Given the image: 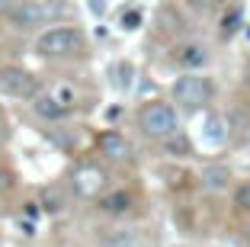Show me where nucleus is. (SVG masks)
Segmentation results:
<instances>
[{
  "mask_svg": "<svg viewBox=\"0 0 250 247\" xmlns=\"http://www.w3.org/2000/svg\"><path fill=\"white\" fill-rule=\"evenodd\" d=\"M177 61L186 67V71H202V67L208 65V48L199 45V42H189V45H183V48L177 51Z\"/></svg>",
  "mask_w": 250,
  "mask_h": 247,
  "instance_id": "1a4fd4ad",
  "label": "nucleus"
},
{
  "mask_svg": "<svg viewBox=\"0 0 250 247\" xmlns=\"http://www.w3.org/2000/svg\"><path fill=\"white\" fill-rule=\"evenodd\" d=\"M90 10L103 16V13H106V0H90Z\"/></svg>",
  "mask_w": 250,
  "mask_h": 247,
  "instance_id": "6ab92c4d",
  "label": "nucleus"
},
{
  "mask_svg": "<svg viewBox=\"0 0 250 247\" xmlns=\"http://www.w3.org/2000/svg\"><path fill=\"white\" fill-rule=\"evenodd\" d=\"M173 100L186 109H199V106H206V103L212 100V84H208V77H202V74L186 71L183 77L173 80Z\"/></svg>",
  "mask_w": 250,
  "mask_h": 247,
  "instance_id": "7ed1b4c3",
  "label": "nucleus"
},
{
  "mask_svg": "<svg viewBox=\"0 0 250 247\" xmlns=\"http://www.w3.org/2000/svg\"><path fill=\"white\" fill-rule=\"evenodd\" d=\"M0 93L13 96V100H36L39 96V80L32 71L16 65H3L0 67Z\"/></svg>",
  "mask_w": 250,
  "mask_h": 247,
  "instance_id": "20e7f679",
  "label": "nucleus"
},
{
  "mask_svg": "<svg viewBox=\"0 0 250 247\" xmlns=\"http://www.w3.org/2000/svg\"><path fill=\"white\" fill-rule=\"evenodd\" d=\"M3 189H10V174L7 170H0V193H3Z\"/></svg>",
  "mask_w": 250,
  "mask_h": 247,
  "instance_id": "aec40b11",
  "label": "nucleus"
},
{
  "mask_svg": "<svg viewBox=\"0 0 250 247\" xmlns=\"http://www.w3.org/2000/svg\"><path fill=\"white\" fill-rule=\"evenodd\" d=\"M234 205L241 212H250V180H244L241 186L234 189Z\"/></svg>",
  "mask_w": 250,
  "mask_h": 247,
  "instance_id": "2eb2a0df",
  "label": "nucleus"
},
{
  "mask_svg": "<svg viewBox=\"0 0 250 247\" xmlns=\"http://www.w3.org/2000/svg\"><path fill=\"white\" fill-rule=\"evenodd\" d=\"M119 74H122V77H119V87H128V84H132V65L122 61V65H119Z\"/></svg>",
  "mask_w": 250,
  "mask_h": 247,
  "instance_id": "a211bd4d",
  "label": "nucleus"
},
{
  "mask_svg": "<svg viewBox=\"0 0 250 247\" xmlns=\"http://www.w3.org/2000/svg\"><path fill=\"white\" fill-rule=\"evenodd\" d=\"M225 141H228V125H225V119H221L218 112H208V116L202 119V125H199V145L206 148V151H218Z\"/></svg>",
  "mask_w": 250,
  "mask_h": 247,
  "instance_id": "423d86ee",
  "label": "nucleus"
},
{
  "mask_svg": "<svg viewBox=\"0 0 250 247\" xmlns=\"http://www.w3.org/2000/svg\"><path fill=\"white\" fill-rule=\"evenodd\" d=\"M100 209L109 212V215H122V212L132 209V193H125V189H116V193H109V196L100 199Z\"/></svg>",
  "mask_w": 250,
  "mask_h": 247,
  "instance_id": "f8f14e48",
  "label": "nucleus"
},
{
  "mask_svg": "<svg viewBox=\"0 0 250 247\" xmlns=\"http://www.w3.org/2000/svg\"><path fill=\"white\" fill-rule=\"evenodd\" d=\"M52 96H55L58 103H64L67 109H71V103H74V90H71V87H55V90H52Z\"/></svg>",
  "mask_w": 250,
  "mask_h": 247,
  "instance_id": "dca6fc26",
  "label": "nucleus"
},
{
  "mask_svg": "<svg viewBox=\"0 0 250 247\" xmlns=\"http://www.w3.org/2000/svg\"><path fill=\"white\" fill-rule=\"evenodd\" d=\"M103 183H106V174L100 167H81L77 174H74V186H77L81 196H93V193H100Z\"/></svg>",
  "mask_w": 250,
  "mask_h": 247,
  "instance_id": "6e6552de",
  "label": "nucleus"
},
{
  "mask_svg": "<svg viewBox=\"0 0 250 247\" xmlns=\"http://www.w3.org/2000/svg\"><path fill=\"white\" fill-rule=\"evenodd\" d=\"M10 10V0H0V13H7Z\"/></svg>",
  "mask_w": 250,
  "mask_h": 247,
  "instance_id": "5701e85b",
  "label": "nucleus"
},
{
  "mask_svg": "<svg viewBox=\"0 0 250 247\" xmlns=\"http://www.w3.org/2000/svg\"><path fill=\"white\" fill-rule=\"evenodd\" d=\"M138 125H141V132H145L147 138H173L180 132V119H177V109L170 106V103H161V100H154V103H147L145 109L138 112Z\"/></svg>",
  "mask_w": 250,
  "mask_h": 247,
  "instance_id": "f03ea898",
  "label": "nucleus"
},
{
  "mask_svg": "<svg viewBox=\"0 0 250 247\" xmlns=\"http://www.w3.org/2000/svg\"><path fill=\"white\" fill-rule=\"evenodd\" d=\"M103 247H135V244H125V241H112V244H103Z\"/></svg>",
  "mask_w": 250,
  "mask_h": 247,
  "instance_id": "4be33fe9",
  "label": "nucleus"
},
{
  "mask_svg": "<svg viewBox=\"0 0 250 247\" xmlns=\"http://www.w3.org/2000/svg\"><path fill=\"white\" fill-rule=\"evenodd\" d=\"M32 109H36V116L39 119H64L67 116V106L64 103H58L52 93H42V96H36V103H32Z\"/></svg>",
  "mask_w": 250,
  "mask_h": 247,
  "instance_id": "9b49d317",
  "label": "nucleus"
},
{
  "mask_svg": "<svg viewBox=\"0 0 250 247\" xmlns=\"http://www.w3.org/2000/svg\"><path fill=\"white\" fill-rule=\"evenodd\" d=\"M241 16H244V13H241L237 7L231 10V13H225V20H221V32H225V36H234V32L241 29Z\"/></svg>",
  "mask_w": 250,
  "mask_h": 247,
  "instance_id": "4468645a",
  "label": "nucleus"
},
{
  "mask_svg": "<svg viewBox=\"0 0 250 247\" xmlns=\"http://www.w3.org/2000/svg\"><path fill=\"white\" fill-rule=\"evenodd\" d=\"M36 51L42 58H71L83 51V32L77 26H55L36 39Z\"/></svg>",
  "mask_w": 250,
  "mask_h": 247,
  "instance_id": "f257e3e1",
  "label": "nucleus"
},
{
  "mask_svg": "<svg viewBox=\"0 0 250 247\" xmlns=\"http://www.w3.org/2000/svg\"><path fill=\"white\" fill-rule=\"evenodd\" d=\"M192 3H196V7H215V3H221V0H192Z\"/></svg>",
  "mask_w": 250,
  "mask_h": 247,
  "instance_id": "412c9836",
  "label": "nucleus"
},
{
  "mask_svg": "<svg viewBox=\"0 0 250 247\" xmlns=\"http://www.w3.org/2000/svg\"><path fill=\"white\" fill-rule=\"evenodd\" d=\"M7 20L13 29H36V26L48 22V7L39 0H16V3H10Z\"/></svg>",
  "mask_w": 250,
  "mask_h": 247,
  "instance_id": "39448f33",
  "label": "nucleus"
},
{
  "mask_svg": "<svg viewBox=\"0 0 250 247\" xmlns=\"http://www.w3.org/2000/svg\"><path fill=\"white\" fill-rule=\"evenodd\" d=\"M141 10L138 7H128V10H122L119 13V29H125V32H135V29H141Z\"/></svg>",
  "mask_w": 250,
  "mask_h": 247,
  "instance_id": "ddd939ff",
  "label": "nucleus"
},
{
  "mask_svg": "<svg viewBox=\"0 0 250 247\" xmlns=\"http://www.w3.org/2000/svg\"><path fill=\"white\" fill-rule=\"evenodd\" d=\"M61 202H64V199H61L55 189H52V193L45 189V209H48V212H61Z\"/></svg>",
  "mask_w": 250,
  "mask_h": 247,
  "instance_id": "f3484780",
  "label": "nucleus"
},
{
  "mask_svg": "<svg viewBox=\"0 0 250 247\" xmlns=\"http://www.w3.org/2000/svg\"><path fill=\"white\" fill-rule=\"evenodd\" d=\"M247 241H250V225H247Z\"/></svg>",
  "mask_w": 250,
  "mask_h": 247,
  "instance_id": "b1692460",
  "label": "nucleus"
},
{
  "mask_svg": "<svg viewBox=\"0 0 250 247\" xmlns=\"http://www.w3.org/2000/svg\"><path fill=\"white\" fill-rule=\"evenodd\" d=\"M96 148H100L109 160H128V157H132V145H128V138L119 135V132H112V129L96 135Z\"/></svg>",
  "mask_w": 250,
  "mask_h": 247,
  "instance_id": "0eeeda50",
  "label": "nucleus"
},
{
  "mask_svg": "<svg viewBox=\"0 0 250 247\" xmlns=\"http://www.w3.org/2000/svg\"><path fill=\"white\" fill-rule=\"evenodd\" d=\"M199 183H202V189L221 193V189H228V183H231V170L221 167V164H208V167H202V174H199Z\"/></svg>",
  "mask_w": 250,
  "mask_h": 247,
  "instance_id": "9d476101",
  "label": "nucleus"
}]
</instances>
